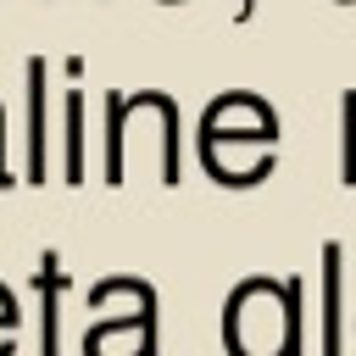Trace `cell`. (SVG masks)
Masks as SVG:
<instances>
[{"label": "cell", "instance_id": "6da1fadb", "mask_svg": "<svg viewBox=\"0 0 356 356\" xmlns=\"http://www.w3.org/2000/svg\"><path fill=\"white\" fill-rule=\"evenodd\" d=\"M239 317H256V323H261L256 350H284V356H295V350H300V278H284V284L245 278V284L228 295V306H222V328H234Z\"/></svg>", "mask_w": 356, "mask_h": 356}, {"label": "cell", "instance_id": "8992f818", "mask_svg": "<svg viewBox=\"0 0 356 356\" xmlns=\"http://www.w3.org/2000/svg\"><path fill=\"white\" fill-rule=\"evenodd\" d=\"M67 184H83V95H67Z\"/></svg>", "mask_w": 356, "mask_h": 356}, {"label": "cell", "instance_id": "3957f363", "mask_svg": "<svg viewBox=\"0 0 356 356\" xmlns=\"http://www.w3.org/2000/svg\"><path fill=\"white\" fill-rule=\"evenodd\" d=\"M128 95H106V184H122L128 172Z\"/></svg>", "mask_w": 356, "mask_h": 356}, {"label": "cell", "instance_id": "5b68a950", "mask_svg": "<svg viewBox=\"0 0 356 356\" xmlns=\"http://www.w3.org/2000/svg\"><path fill=\"white\" fill-rule=\"evenodd\" d=\"M323 350H339V245H323Z\"/></svg>", "mask_w": 356, "mask_h": 356}, {"label": "cell", "instance_id": "277c9868", "mask_svg": "<svg viewBox=\"0 0 356 356\" xmlns=\"http://www.w3.org/2000/svg\"><path fill=\"white\" fill-rule=\"evenodd\" d=\"M33 289H39V339H44V350H56V289H61V267H56V250H44V256H39Z\"/></svg>", "mask_w": 356, "mask_h": 356}, {"label": "cell", "instance_id": "52a82bcc", "mask_svg": "<svg viewBox=\"0 0 356 356\" xmlns=\"http://www.w3.org/2000/svg\"><path fill=\"white\" fill-rule=\"evenodd\" d=\"M345 145H339V184L356 189V95H345Z\"/></svg>", "mask_w": 356, "mask_h": 356}, {"label": "cell", "instance_id": "7a4b0ae2", "mask_svg": "<svg viewBox=\"0 0 356 356\" xmlns=\"http://www.w3.org/2000/svg\"><path fill=\"white\" fill-rule=\"evenodd\" d=\"M28 184H44V61H28Z\"/></svg>", "mask_w": 356, "mask_h": 356}, {"label": "cell", "instance_id": "ba28073f", "mask_svg": "<svg viewBox=\"0 0 356 356\" xmlns=\"http://www.w3.org/2000/svg\"><path fill=\"white\" fill-rule=\"evenodd\" d=\"M339 6H350V0H339Z\"/></svg>", "mask_w": 356, "mask_h": 356}]
</instances>
